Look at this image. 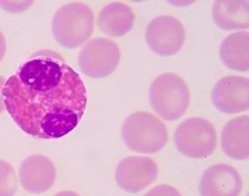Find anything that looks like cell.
I'll return each instance as SVG.
<instances>
[{
  "mask_svg": "<svg viewBox=\"0 0 249 196\" xmlns=\"http://www.w3.org/2000/svg\"><path fill=\"white\" fill-rule=\"evenodd\" d=\"M249 81L240 76L219 80L212 90V102L222 113L237 114L248 110Z\"/></svg>",
  "mask_w": 249,
  "mask_h": 196,
  "instance_id": "9",
  "label": "cell"
},
{
  "mask_svg": "<svg viewBox=\"0 0 249 196\" xmlns=\"http://www.w3.org/2000/svg\"><path fill=\"white\" fill-rule=\"evenodd\" d=\"M215 24L223 30L248 28V1L246 0H217L212 8Z\"/></svg>",
  "mask_w": 249,
  "mask_h": 196,
  "instance_id": "14",
  "label": "cell"
},
{
  "mask_svg": "<svg viewBox=\"0 0 249 196\" xmlns=\"http://www.w3.org/2000/svg\"><path fill=\"white\" fill-rule=\"evenodd\" d=\"M5 84V79L0 76V114H1L4 110H5V107H4V102H3V98H2V88Z\"/></svg>",
  "mask_w": 249,
  "mask_h": 196,
  "instance_id": "20",
  "label": "cell"
},
{
  "mask_svg": "<svg viewBox=\"0 0 249 196\" xmlns=\"http://www.w3.org/2000/svg\"><path fill=\"white\" fill-rule=\"evenodd\" d=\"M157 177V164L149 157L130 156L123 159L116 168L118 185L129 193L142 191L154 182Z\"/></svg>",
  "mask_w": 249,
  "mask_h": 196,
  "instance_id": "8",
  "label": "cell"
},
{
  "mask_svg": "<svg viewBox=\"0 0 249 196\" xmlns=\"http://www.w3.org/2000/svg\"><path fill=\"white\" fill-rule=\"evenodd\" d=\"M143 196H181L180 192L169 184H160L153 187Z\"/></svg>",
  "mask_w": 249,
  "mask_h": 196,
  "instance_id": "18",
  "label": "cell"
},
{
  "mask_svg": "<svg viewBox=\"0 0 249 196\" xmlns=\"http://www.w3.org/2000/svg\"><path fill=\"white\" fill-rule=\"evenodd\" d=\"M19 179L25 190L39 194L47 191L56 179V169L53 162L41 154L27 157L19 169Z\"/></svg>",
  "mask_w": 249,
  "mask_h": 196,
  "instance_id": "10",
  "label": "cell"
},
{
  "mask_svg": "<svg viewBox=\"0 0 249 196\" xmlns=\"http://www.w3.org/2000/svg\"><path fill=\"white\" fill-rule=\"evenodd\" d=\"M121 51L112 39L96 37L88 41L79 54V65L82 72L93 79L111 75L119 66Z\"/></svg>",
  "mask_w": 249,
  "mask_h": 196,
  "instance_id": "6",
  "label": "cell"
},
{
  "mask_svg": "<svg viewBox=\"0 0 249 196\" xmlns=\"http://www.w3.org/2000/svg\"><path fill=\"white\" fill-rule=\"evenodd\" d=\"M17 188V175L13 166L0 160V196H14Z\"/></svg>",
  "mask_w": 249,
  "mask_h": 196,
  "instance_id": "16",
  "label": "cell"
},
{
  "mask_svg": "<svg viewBox=\"0 0 249 196\" xmlns=\"http://www.w3.org/2000/svg\"><path fill=\"white\" fill-rule=\"evenodd\" d=\"M175 143L182 155L191 159H205L216 149V128L203 118L186 119L176 129Z\"/></svg>",
  "mask_w": 249,
  "mask_h": 196,
  "instance_id": "5",
  "label": "cell"
},
{
  "mask_svg": "<svg viewBox=\"0 0 249 196\" xmlns=\"http://www.w3.org/2000/svg\"><path fill=\"white\" fill-rule=\"evenodd\" d=\"M34 4V1H8V0H1L0 1V8L10 12V13H19L27 10Z\"/></svg>",
  "mask_w": 249,
  "mask_h": 196,
  "instance_id": "17",
  "label": "cell"
},
{
  "mask_svg": "<svg viewBox=\"0 0 249 196\" xmlns=\"http://www.w3.org/2000/svg\"><path fill=\"white\" fill-rule=\"evenodd\" d=\"M149 48L157 55H176L183 46L185 32L183 25L172 16H159L147 26L145 34Z\"/></svg>",
  "mask_w": 249,
  "mask_h": 196,
  "instance_id": "7",
  "label": "cell"
},
{
  "mask_svg": "<svg viewBox=\"0 0 249 196\" xmlns=\"http://www.w3.org/2000/svg\"><path fill=\"white\" fill-rule=\"evenodd\" d=\"M248 33H232L225 37L220 46V58L229 69L237 72H247Z\"/></svg>",
  "mask_w": 249,
  "mask_h": 196,
  "instance_id": "15",
  "label": "cell"
},
{
  "mask_svg": "<svg viewBox=\"0 0 249 196\" xmlns=\"http://www.w3.org/2000/svg\"><path fill=\"white\" fill-rule=\"evenodd\" d=\"M135 19V13L130 5L115 1L100 11L97 26L102 34L111 37H119L127 35L133 29Z\"/></svg>",
  "mask_w": 249,
  "mask_h": 196,
  "instance_id": "12",
  "label": "cell"
},
{
  "mask_svg": "<svg viewBox=\"0 0 249 196\" xmlns=\"http://www.w3.org/2000/svg\"><path fill=\"white\" fill-rule=\"evenodd\" d=\"M6 49H7V43L4 35L0 31V62L2 61L4 58V55L6 54Z\"/></svg>",
  "mask_w": 249,
  "mask_h": 196,
  "instance_id": "19",
  "label": "cell"
},
{
  "mask_svg": "<svg viewBox=\"0 0 249 196\" xmlns=\"http://www.w3.org/2000/svg\"><path fill=\"white\" fill-rule=\"evenodd\" d=\"M248 115L233 118L223 128L222 149L232 160L248 159Z\"/></svg>",
  "mask_w": 249,
  "mask_h": 196,
  "instance_id": "13",
  "label": "cell"
},
{
  "mask_svg": "<svg viewBox=\"0 0 249 196\" xmlns=\"http://www.w3.org/2000/svg\"><path fill=\"white\" fill-rule=\"evenodd\" d=\"M5 110L27 135L61 139L79 125L88 106L80 75L60 54L42 50L32 55L5 81Z\"/></svg>",
  "mask_w": 249,
  "mask_h": 196,
  "instance_id": "1",
  "label": "cell"
},
{
  "mask_svg": "<svg viewBox=\"0 0 249 196\" xmlns=\"http://www.w3.org/2000/svg\"><path fill=\"white\" fill-rule=\"evenodd\" d=\"M94 27L91 8L74 1L57 10L52 19V34L56 42L67 49H76L89 39Z\"/></svg>",
  "mask_w": 249,
  "mask_h": 196,
  "instance_id": "2",
  "label": "cell"
},
{
  "mask_svg": "<svg viewBox=\"0 0 249 196\" xmlns=\"http://www.w3.org/2000/svg\"><path fill=\"white\" fill-rule=\"evenodd\" d=\"M53 196H81L75 191H70V190H64V191H59Z\"/></svg>",
  "mask_w": 249,
  "mask_h": 196,
  "instance_id": "21",
  "label": "cell"
},
{
  "mask_svg": "<svg viewBox=\"0 0 249 196\" xmlns=\"http://www.w3.org/2000/svg\"><path fill=\"white\" fill-rule=\"evenodd\" d=\"M190 102V89L184 80L176 74H162L150 86V106L165 121L178 120L188 110Z\"/></svg>",
  "mask_w": 249,
  "mask_h": 196,
  "instance_id": "4",
  "label": "cell"
},
{
  "mask_svg": "<svg viewBox=\"0 0 249 196\" xmlns=\"http://www.w3.org/2000/svg\"><path fill=\"white\" fill-rule=\"evenodd\" d=\"M241 188L238 172L228 164H216L208 168L199 184L201 196H238Z\"/></svg>",
  "mask_w": 249,
  "mask_h": 196,
  "instance_id": "11",
  "label": "cell"
},
{
  "mask_svg": "<svg viewBox=\"0 0 249 196\" xmlns=\"http://www.w3.org/2000/svg\"><path fill=\"white\" fill-rule=\"evenodd\" d=\"M122 138L124 143L132 151L153 154L166 145L168 130L158 117L148 112L139 111L124 121Z\"/></svg>",
  "mask_w": 249,
  "mask_h": 196,
  "instance_id": "3",
  "label": "cell"
}]
</instances>
